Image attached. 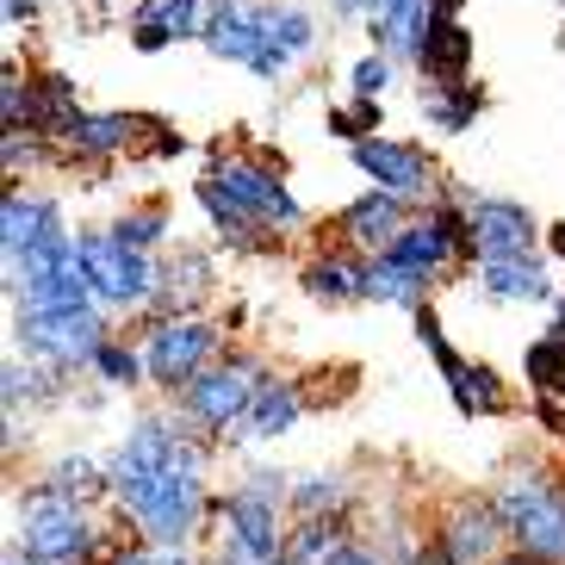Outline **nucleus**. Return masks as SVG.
<instances>
[{
  "mask_svg": "<svg viewBox=\"0 0 565 565\" xmlns=\"http://www.w3.org/2000/svg\"><path fill=\"white\" fill-rule=\"evenodd\" d=\"M330 131L342 137V143H354V137H373V131H380V100H349V106H330Z\"/></svg>",
  "mask_w": 565,
  "mask_h": 565,
  "instance_id": "34",
  "label": "nucleus"
},
{
  "mask_svg": "<svg viewBox=\"0 0 565 565\" xmlns=\"http://www.w3.org/2000/svg\"><path fill=\"white\" fill-rule=\"evenodd\" d=\"M168 44H174V32H168L162 7H156V0H137L131 7V51L156 56V51H168Z\"/></svg>",
  "mask_w": 565,
  "mask_h": 565,
  "instance_id": "33",
  "label": "nucleus"
},
{
  "mask_svg": "<svg viewBox=\"0 0 565 565\" xmlns=\"http://www.w3.org/2000/svg\"><path fill=\"white\" fill-rule=\"evenodd\" d=\"M168 19V32L174 44H200V25H205V0H156Z\"/></svg>",
  "mask_w": 565,
  "mask_h": 565,
  "instance_id": "35",
  "label": "nucleus"
},
{
  "mask_svg": "<svg viewBox=\"0 0 565 565\" xmlns=\"http://www.w3.org/2000/svg\"><path fill=\"white\" fill-rule=\"evenodd\" d=\"M491 498L510 522V547L534 553L547 565H565V472L522 460L491 484Z\"/></svg>",
  "mask_w": 565,
  "mask_h": 565,
  "instance_id": "5",
  "label": "nucleus"
},
{
  "mask_svg": "<svg viewBox=\"0 0 565 565\" xmlns=\"http://www.w3.org/2000/svg\"><path fill=\"white\" fill-rule=\"evenodd\" d=\"M13 547H25L44 565H106L118 541L94 515V503L38 472L25 491H13Z\"/></svg>",
  "mask_w": 565,
  "mask_h": 565,
  "instance_id": "4",
  "label": "nucleus"
},
{
  "mask_svg": "<svg viewBox=\"0 0 565 565\" xmlns=\"http://www.w3.org/2000/svg\"><path fill=\"white\" fill-rule=\"evenodd\" d=\"M51 137L44 131H32V125H25V131H0V162H7V181H19V174H38V168L51 162Z\"/></svg>",
  "mask_w": 565,
  "mask_h": 565,
  "instance_id": "31",
  "label": "nucleus"
},
{
  "mask_svg": "<svg viewBox=\"0 0 565 565\" xmlns=\"http://www.w3.org/2000/svg\"><path fill=\"white\" fill-rule=\"evenodd\" d=\"M411 330H416V342L429 349L435 373H441V385H448L454 411H460L466 423H484V416H510V385H503V373H498L491 361H472V354L454 349L448 330H441V317H435V299L411 311Z\"/></svg>",
  "mask_w": 565,
  "mask_h": 565,
  "instance_id": "10",
  "label": "nucleus"
},
{
  "mask_svg": "<svg viewBox=\"0 0 565 565\" xmlns=\"http://www.w3.org/2000/svg\"><path fill=\"white\" fill-rule=\"evenodd\" d=\"M349 547H354L349 515H292L280 559H286V565H335Z\"/></svg>",
  "mask_w": 565,
  "mask_h": 565,
  "instance_id": "24",
  "label": "nucleus"
},
{
  "mask_svg": "<svg viewBox=\"0 0 565 565\" xmlns=\"http://www.w3.org/2000/svg\"><path fill=\"white\" fill-rule=\"evenodd\" d=\"M472 280L491 305H553L559 280L547 267V249L541 255H491V262H472Z\"/></svg>",
  "mask_w": 565,
  "mask_h": 565,
  "instance_id": "20",
  "label": "nucleus"
},
{
  "mask_svg": "<svg viewBox=\"0 0 565 565\" xmlns=\"http://www.w3.org/2000/svg\"><path fill=\"white\" fill-rule=\"evenodd\" d=\"M0 565H44V559H32L25 547H13V541H7V559H0Z\"/></svg>",
  "mask_w": 565,
  "mask_h": 565,
  "instance_id": "41",
  "label": "nucleus"
},
{
  "mask_svg": "<svg viewBox=\"0 0 565 565\" xmlns=\"http://www.w3.org/2000/svg\"><path fill=\"white\" fill-rule=\"evenodd\" d=\"M286 510H292V515H354L349 472H335V466L292 472V498H286Z\"/></svg>",
  "mask_w": 565,
  "mask_h": 565,
  "instance_id": "27",
  "label": "nucleus"
},
{
  "mask_svg": "<svg viewBox=\"0 0 565 565\" xmlns=\"http://www.w3.org/2000/svg\"><path fill=\"white\" fill-rule=\"evenodd\" d=\"M429 541L448 565H491L510 553V522H503L491 491H466V498H454L448 510L435 515Z\"/></svg>",
  "mask_w": 565,
  "mask_h": 565,
  "instance_id": "12",
  "label": "nucleus"
},
{
  "mask_svg": "<svg viewBox=\"0 0 565 565\" xmlns=\"http://www.w3.org/2000/svg\"><path fill=\"white\" fill-rule=\"evenodd\" d=\"M44 479L63 484V491H75V498H87V503H100L106 491H113V484H106V460L87 454V448H63L51 466H44Z\"/></svg>",
  "mask_w": 565,
  "mask_h": 565,
  "instance_id": "29",
  "label": "nucleus"
},
{
  "mask_svg": "<svg viewBox=\"0 0 565 565\" xmlns=\"http://www.w3.org/2000/svg\"><path fill=\"white\" fill-rule=\"evenodd\" d=\"M267 13H274V0H205L200 44L217 63H236L255 75V63L267 51Z\"/></svg>",
  "mask_w": 565,
  "mask_h": 565,
  "instance_id": "14",
  "label": "nucleus"
},
{
  "mask_svg": "<svg viewBox=\"0 0 565 565\" xmlns=\"http://www.w3.org/2000/svg\"><path fill=\"white\" fill-rule=\"evenodd\" d=\"M299 292L323 311H349V305H366V255L349 249V243H323L317 255H305L299 267Z\"/></svg>",
  "mask_w": 565,
  "mask_h": 565,
  "instance_id": "16",
  "label": "nucleus"
},
{
  "mask_svg": "<svg viewBox=\"0 0 565 565\" xmlns=\"http://www.w3.org/2000/svg\"><path fill=\"white\" fill-rule=\"evenodd\" d=\"M335 565H398V559H392V553H380V547H373V541H361V534H354V547L342 553V559H335Z\"/></svg>",
  "mask_w": 565,
  "mask_h": 565,
  "instance_id": "36",
  "label": "nucleus"
},
{
  "mask_svg": "<svg viewBox=\"0 0 565 565\" xmlns=\"http://www.w3.org/2000/svg\"><path fill=\"white\" fill-rule=\"evenodd\" d=\"M416 113L441 137H466L484 118V87L472 82H416Z\"/></svg>",
  "mask_w": 565,
  "mask_h": 565,
  "instance_id": "23",
  "label": "nucleus"
},
{
  "mask_svg": "<svg viewBox=\"0 0 565 565\" xmlns=\"http://www.w3.org/2000/svg\"><path fill=\"white\" fill-rule=\"evenodd\" d=\"M292 472L286 466H249L243 479H231L212 503V529H205V559L212 565H274L286 553V529H292Z\"/></svg>",
  "mask_w": 565,
  "mask_h": 565,
  "instance_id": "3",
  "label": "nucleus"
},
{
  "mask_svg": "<svg viewBox=\"0 0 565 565\" xmlns=\"http://www.w3.org/2000/svg\"><path fill=\"white\" fill-rule=\"evenodd\" d=\"M82 267H87L94 299H100L113 317H143L150 299H156V286H162V255L125 243L113 224L82 231Z\"/></svg>",
  "mask_w": 565,
  "mask_h": 565,
  "instance_id": "8",
  "label": "nucleus"
},
{
  "mask_svg": "<svg viewBox=\"0 0 565 565\" xmlns=\"http://www.w3.org/2000/svg\"><path fill=\"white\" fill-rule=\"evenodd\" d=\"M411 217H416V205L404 200V193L366 186V193H354V200L330 217V236H335V243H349V249H361V255H380L385 243L411 224Z\"/></svg>",
  "mask_w": 565,
  "mask_h": 565,
  "instance_id": "15",
  "label": "nucleus"
},
{
  "mask_svg": "<svg viewBox=\"0 0 565 565\" xmlns=\"http://www.w3.org/2000/svg\"><path fill=\"white\" fill-rule=\"evenodd\" d=\"M380 7H385V0H330V13H335V19H354V25H366Z\"/></svg>",
  "mask_w": 565,
  "mask_h": 565,
  "instance_id": "37",
  "label": "nucleus"
},
{
  "mask_svg": "<svg viewBox=\"0 0 565 565\" xmlns=\"http://www.w3.org/2000/svg\"><path fill=\"white\" fill-rule=\"evenodd\" d=\"M317 44H323V25H317L311 7L274 0V13H267V51H262V63H255V82H280L292 63L317 56Z\"/></svg>",
  "mask_w": 565,
  "mask_h": 565,
  "instance_id": "21",
  "label": "nucleus"
},
{
  "mask_svg": "<svg viewBox=\"0 0 565 565\" xmlns=\"http://www.w3.org/2000/svg\"><path fill=\"white\" fill-rule=\"evenodd\" d=\"M305 411H311V392H305L299 373H267L262 392H255L249 416L236 423L231 448H255V441H280V435H292L305 423Z\"/></svg>",
  "mask_w": 565,
  "mask_h": 565,
  "instance_id": "18",
  "label": "nucleus"
},
{
  "mask_svg": "<svg viewBox=\"0 0 565 565\" xmlns=\"http://www.w3.org/2000/svg\"><path fill=\"white\" fill-rule=\"evenodd\" d=\"M274 565H286V559H274Z\"/></svg>",
  "mask_w": 565,
  "mask_h": 565,
  "instance_id": "43",
  "label": "nucleus"
},
{
  "mask_svg": "<svg viewBox=\"0 0 565 565\" xmlns=\"http://www.w3.org/2000/svg\"><path fill=\"white\" fill-rule=\"evenodd\" d=\"M435 299V280H423L416 267L392 262V255H366V305H392V311H416Z\"/></svg>",
  "mask_w": 565,
  "mask_h": 565,
  "instance_id": "26",
  "label": "nucleus"
},
{
  "mask_svg": "<svg viewBox=\"0 0 565 565\" xmlns=\"http://www.w3.org/2000/svg\"><path fill=\"white\" fill-rule=\"evenodd\" d=\"M466 217H472V255H541L547 249V224L529 212L522 200L503 193H466Z\"/></svg>",
  "mask_w": 565,
  "mask_h": 565,
  "instance_id": "13",
  "label": "nucleus"
},
{
  "mask_svg": "<svg viewBox=\"0 0 565 565\" xmlns=\"http://www.w3.org/2000/svg\"><path fill=\"white\" fill-rule=\"evenodd\" d=\"M143 373H150V392L162 398H181L186 385L200 380L205 366L224 354V323L205 311H174V317H150L143 330Z\"/></svg>",
  "mask_w": 565,
  "mask_h": 565,
  "instance_id": "6",
  "label": "nucleus"
},
{
  "mask_svg": "<svg viewBox=\"0 0 565 565\" xmlns=\"http://www.w3.org/2000/svg\"><path fill=\"white\" fill-rule=\"evenodd\" d=\"M87 380L100 385V392H137V385H150V373H143V342L113 330L100 342V354H94V366H87Z\"/></svg>",
  "mask_w": 565,
  "mask_h": 565,
  "instance_id": "28",
  "label": "nucleus"
},
{
  "mask_svg": "<svg viewBox=\"0 0 565 565\" xmlns=\"http://www.w3.org/2000/svg\"><path fill=\"white\" fill-rule=\"evenodd\" d=\"M212 286H217V255L200 249V243H174V249H162V286H156L150 311L137 317V323L174 317V311H200L212 299Z\"/></svg>",
  "mask_w": 565,
  "mask_h": 565,
  "instance_id": "17",
  "label": "nucleus"
},
{
  "mask_svg": "<svg viewBox=\"0 0 565 565\" xmlns=\"http://www.w3.org/2000/svg\"><path fill=\"white\" fill-rule=\"evenodd\" d=\"M349 162L366 186H385V193H404L411 205H435L448 193V174L435 162L416 137H354L349 143Z\"/></svg>",
  "mask_w": 565,
  "mask_h": 565,
  "instance_id": "11",
  "label": "nucleus"
},
{
  "mask_svg": "<svg viewBox=\"0 0 565 565\" xmlns=\"http://www.w3.org/2000/svg\"><path fill=\"white\" fill-rule=\"evenodd\" d=\"M416 82H472V32L460 13H435L411 56Z\"/></svg>",
  "mask_w": 565,
  "mask_h": 565,
  "instance_id": "22",
  "label": "nucleus"
},
{
  "mask_svg": "<svg viewBox=\"0 0 565 565\" xmlns=\"http://www.w3.org/2000/svg\"><path fill=\"white\" fill-rule=\"evenodd\" d=\"M212 454L217 441L181 411H143L106 454V503L150 547H200L212 529Z\"/></svg>",
  "mask_w": 565,
  "mask_h": 565,
  "instance_id": "1",
  "label": "nucleus"
},
{
  "mask_svg": "<svg viewBox=\"0 0 565 565\" xmlns=\"http://www.w3.org/2000/svg\"><path fill=\"white\" fill-rule=\"evenodd\" d=\"M106 335H113V311L106 305H82V311H25V305H13V349L56 366L63 380L94 366Z\"/></svg>",
  "mask_w": 565,
  "mask_h": 565,
  "instance_id": "9",
  "label": "nucleus"
},
{
  "mask_svg": "<svg viewBox=\"0 0 565 565\" xmlns=\"http://www.w3.org/2000/svg\"><path fill=\"white\" fill-rule=\"evenodd\" d=\"M143 131H156V118H137V113H75L63 125V137H56V150L68 156V162H113V156H125Z\"/></svg>",
  "mask_w": 565,
  "mask_h": 565,
  "instance_id": "19",
  "label": "nucleus"
},
{
  "mask_svg": "<svg viewBox=\"0 0 565 565\" xmlns=\"http://www.w3.org/2000/svg\"><path fill=\"white\" fill-rule=\"evenodd\" d=\"M193 200H200L217 243L224 249H243V255L274 249V243H286V236H299L311 224L305 200L286 186L280 168L262 162V156H243V150L212 156L205 174L193 181Z\"/></svg>",
  "mask_w": 565,
  "mask_h": 565,
  "instance_id": "2",
  "label": "nucleus"
},
{
  "mask_svg": "<svg viewBox=\"0 0 565 565\" xmlns=\"http://www.w3.org/2000/svg\"><path fill=\"white\" fill-rule=\"evenodd\" d=\"M547 255H559V262H565V224H547Z\"/></svg>",
  "mask_w": 565,
  "mask_h": 565,
  "instance_id": "39",
  "label": "nucleus"
},
{
  "mask_svg": "<svg viewBox=\"0 0 565 565\" xmlns=\"http://www.w3.org/2000/svg\"><path fill=\"white\" fill-rule=\"evenodd\" d=\"M547 330H553V335H565V286L553 292V317H547Z\"/></svg>",
  "mask_w": 565,
  "mask_h": 565,
  "instance_id": "38",
  "label": "nucleus"
},
{
  "mask_svg": "<svg viewBox=\"0 0 565 565\" xmlns=\"http://www.w3.org/2000/svg\"><path fill=\"white\" fill-rule=\"evenodd\" d=\"M113 231L125 236V243H137V249H168V236H174V212H168V200H143V205H125V212L113 217Z\"/></svg>",
  "mask_w": 565,
  "mask_h": 565,
  "instance_id": "30",
  "label": "nucleus"
},
{
  "mask_svg": "<svg viewBox=\"0 0 565 565\" xmlns=\"http://www.w3.org/2000/svg\"><path fill=\"white\" fill-rule=\"evenodd\" d=\"M267 373H274V366H267L255 349H224V354H217V361L200 373V380L186 385L181 398H174V411H181L193 429L212 435L217 448H231L236 423L249 416V404H255V392H262Z\"/></svg>",
  "mask_w": 565,
  "mask_h": 565,
  "instance_id": "7",
  "label": "nucleus"
},
{
  "mask_svg": "<svg viewBox=\"0 0 565 565\" xmlns=\"http://www.w3.org/2000/svg\"><path fill=\"white\" fill-rule=\"evenodd\" d=\"M466 0H435V13H460Z\"/></svg>",
  "mask_w": 565,
  "mask_h": 565,
  "instance_id": "42",
  "label": "nucleus"
},
{
  "mask_svg": "<svg viewBox=\"0 0 565 565\" xmlns=\"http://www.w3.org/2000/svg\"><path fill=\"white\" fill-rule=\"evenodd\" d=\"M429 19H435V0H385L380 13L366 19V38H373V51L411 63L423 32H429Z\"/></svg>",
  "mask_w": 565,
  "mask_h": 565,
  "instance_id": "25",
  "label": "nucleus"
},
{
  "mask_svg": "<svg viewBox=\"0 0 565 565\" xmlns=\"http://www.w3.org/2000/svg\"><path fill=\"white\" fill-rule=\"evenodd\" d=\"M491 565H547V559H534V553H522V547H510L503 559H491Z\"/></svg>",
  "mask_w": 565,
  "mask_h": 565,
  "instance_id": "40",
  "label": "nucleus"
},
{
  "mask_svg": "<svg viewBox=\"0 0 565 565\" xmlns=\"http://www.w3.org/2000/svg\"><path fill=\"white\" fill-rule=\"evenodd\" d=\"M392 75H398V56H385V51L354 56V68H349V100H385V94H392Z\"/></svg>",
  "mask_w": 565,
  "mask_h": 565,
  "instance_id": "32",
  "label": "nucleus"
}]
</instances>
